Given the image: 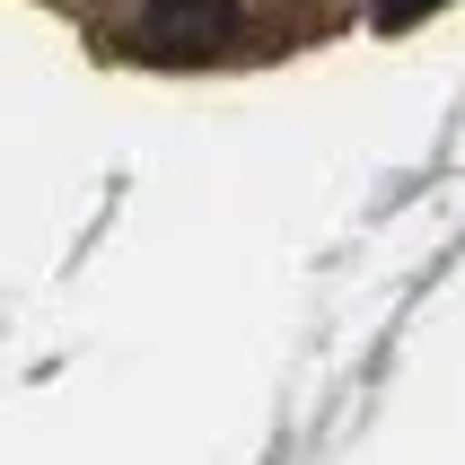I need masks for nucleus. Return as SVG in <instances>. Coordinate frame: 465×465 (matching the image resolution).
Here are the masks:
<instances>
[{
  "label": "nucleus",
  "mask_w": 465,
  "mask_h": 465,
  "mask_svg": "<svg viewBox=\"0 0 465 465\" xmlns=\"http://www.w3.org/2000/svg\"><path fill=\"white\" fill-rule=\"evenodd\" d=\"M237 45V0H150L141 18V53L158 62H211Z\"/></svg>",
  "instance_id": "obj_1"
}]
</instances>
